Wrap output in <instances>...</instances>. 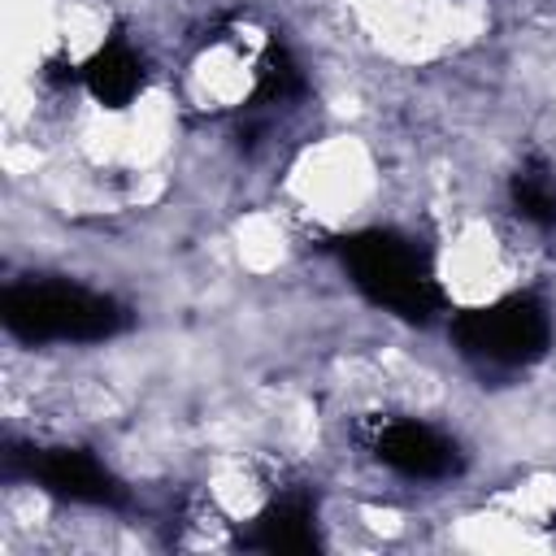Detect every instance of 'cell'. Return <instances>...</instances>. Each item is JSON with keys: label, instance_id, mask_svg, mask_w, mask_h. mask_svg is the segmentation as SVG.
<instances>
[{"label": "cell", "instance_id": "cell-8", "mask_svg": "<svg viewBox=\"0 0 556 556\" xmlns=\"http://www.w3.org/2000/svg\"><path fill=\"white\" fill-rule=\"evenodd\" d=\"M508 200L517 217L534 222L539 230H556V174L543 161H526L508 178Z\"/></svg>", "mask_w": 556, "mask_h": 556}, {"label": "cell", "instance_id": "cell-9", "mask_svg": "<svg viewBox=\"0 0 556 556\" xmlns=\"http://www.w3.org/2000/svg\"><path fill=\"white\" fill-rule=\"evenodd\" d=\"M300 91H304L300 61H295L291 48L274 35V39L265 43L261 61H256V87H252L248 104H252V109H261V104H282V100H295Z\"/></svg>", "mask_w": 556, "mask_h": 556}, {"label": "cell", "instance_id": "cell-4", "mask_svg": "<svg viewBox=\"0 0 556 556\" xmlns=\"http://www.w3.org/2000/svg\"><path fill=\"white\" fill-rule=\"evenodd\" d=\"M4 478L35 482L39 491L87 508H122L130 500V491L83 447H9Z\"/></svg>", "mask_w": 556, "mask_h": 556}, {"label": "cell", "instance_id": "cell-7", "mask_svg": "<svg viewBox=\"0 0 556 556\" xmlns=\"http://www.w3.org/2000/svg\"><path fill=\"white\" fill-rule=\"evenodd\" d=\"M78 83L87 87V96L100 104V109H126L143 83H148V65L143 56L130 48V39L122 30H113L83 65H78Z\"/></svg>", "mask_w": 556, "mask_h": 556}, {"label": "cell", "instance_id": "cell-6", "mask_svg": "<svg viewBox=\"0 0 556 556\" xmlns=\"http://www.w3.org/2000/svg\"><path fill=\"white\" fill-rule=\"evenodd\" d=\"M239 543L248 552H269V556H304L317 552V508L308 495H282L274 504H265L252 526L239 534Z\"/></svg>", "mask_w": 556, "mask_h": 556}, {"label": "cell", "instance_id": "cell-3", "mask_svg": "<svg viewBox=\"0 0 556 556\" xmlns=\"http://www.w3.org/2000/svg\"><path fill=\"white\" fill-rule=\"evenodd\" d=\"M447 339L452 348L473 361L478 369H530L547 356L552 348V313L539 295L513 291L491 304L456 308L447 317Z\"/></svg>", "mask_w": 556, "mask_h": 556}, {"label": "cell", "instance_id": "cell-5", "mask_svg": "<svg viewBox=\"0 0 556 556\" xmlns=\"http://www.w3.org/2000/svg\"><path fill=\"white\" fill-rule=\"evenodd\" d=\"M374 460L395 469L400 478H417V482H443L456 478L465 469L460 443L447 439L443 430L413 421V417H387L374 430Z\"/></svg>", "mask_w": 556, "mask_h": 556}, {"label": "cell", "instance_id": "cell-1", "mask_svg": "<svg viewBox=\"0 0 556 556\" xmlns=\"http://www.w3.org/2000/svg\"><path fill=\"white\" fill-rule=\"evenodd\" d=\"M334 252H339V265L352 278V287L374 308H382V313H391L408 326H430L447 308L434 261L404 230L365 226V230H352V235L334 239Z\"/></svg>", "mask_w": 556, "mask_h": 556}, {"label": "cell", "instance_id": "cell-2", "mask_svg": "<svg viewBox=\"0 0 556 556\" xmlns=\"http://www.w3.org/2000/svg\"><path fill=\"white\" fill-rule=\"evenodd\" d=\"M0 326L26 343H104L130 326V313L83 282L70 278H22L0 291Z\"/></svg>", "mask_w": 556, "mask_h": 556}]
</instances>
